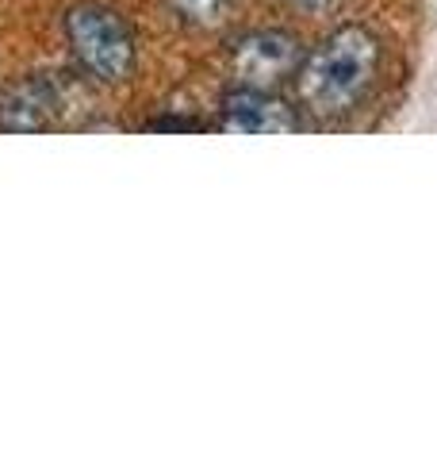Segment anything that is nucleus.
Returning <instances> with one entry per match:
<instances>
[{
	"label": "nucleus",
	"instance_id": "20e7f679",
	"mask_svg": "<svg viewBox=\"0 0 437 461\" xmlns=\"http://www.w3.org/2000/svg\"><path fill=\"white\" fill-rule=\"evenodd\" d=\"M303 42L284 32V27H257L242 32L227 50V66L235 85H254V89H281L296 81L303 66Z\"/></svg>",
	"mask_w": 437,
	"mask_h": 461
},
{
	"label": "nucleus",
	"instance_id": "6e6552de",
	"mask_svg": "<svg viewBox=\"0 0 437 461\" xmlns=\"http://www.w3.org/2000/svg\"><path fill=\"white\" fill-rule=\"evenodd\" d=\"M284 5L291 12H299V16H326V12H334L342 0H284Z\"/></svg>",
	"mask_w": 437,
	"mask_h": 461
},
{
	"label": "nucleus",
	"instance_id": "0eeeda50",
	"mask_svg": "<svg viewBox=\"0 0 437 461\" xmlns=\"http://www.w3.org/2000/svg\"><path fill=\"white\" fill-rule=\"evenodd\" d=\"M146 131H208L203 120H181V115H162V120H150Z\"/></svg>",
	"mask_w": 437,
	"mask_h": 461
},
{
	"label": "nucleus",
	"instance_id": "423d86ee",
	"mask_svg": "<svg viewBox=\"0 0 437 461\" xmlns=\"http://www.w3.org/2000/svg\"><path fill=\"white\" fill-rule=\"evenodd\" d=\"M165 8L173 20L192 27V32H215L230 20L235 0H165Z\"/></svg>",
	"mask_w": 437,
	"mask_h": 461
},
{
	"label": "nucleus",
	"instance_id": "7ed1b4c3",
	"mask_svg": "<svg viewBox=\"0 0 437 461\" xmlns=\"http://www.w3.org/2000/svg\"><path fill=\"white\" fill-rule=\"evenodd\" d=\"M96 89L81 74H31L0 93V131L39 135L62 131V127H81L73 120L85 93Z\"/></svg>",
	"mask_w": 437,
	"mask_h": 461
},
{
	"label": "nucleus",
	"instance_id": "39448f33",
	"mask_svg": "<svg viewBox=\"0 0 437 461\" xmlns=\"http://www.w3.org/2000/svg\"><path fill=\"white\" fill-rule=\"evenodd\" d=\"M218 131L230 135H291L303 131V115L281 89H254V85H230L218 100Z\"/></svg>",
	"mask_w": 437,
	"mask_h": 461
},
{
	"label": "nucleus",
	"instance_id": "f257e3e1",
	"mask_svg": "<svg viewBox=\"0 0 437 461\" xmlns=\"http://www.w3.org/2000/svg\"><path fill=\"white\" fill-rule=\"evenodd\" d=\"M380 66L384 47L369 27H334L315 50L303 54V66L291 81L299 108L311 112L315 120H345L372 96L376 81H380Z\"/></svg>",
	"mask_w": 437,
	"mask_h": 461
},
{
	"label": "nucleus",
	"instance_id": "f03ea898",
	"mask_svg": "<svg viewBox=\"0 0 437 461\" xmlns=\"http://www.w3.org/2000/svg\"><path fill=\"white\" fill-rule=\"evenodd\" d=\"M62 42L73 69L96 89H123L138 74V32L115 5L77 0L62 16Z\"/></svg>",
	"mask_w": 437,
	"mask_h": 461
}]
</instances>
